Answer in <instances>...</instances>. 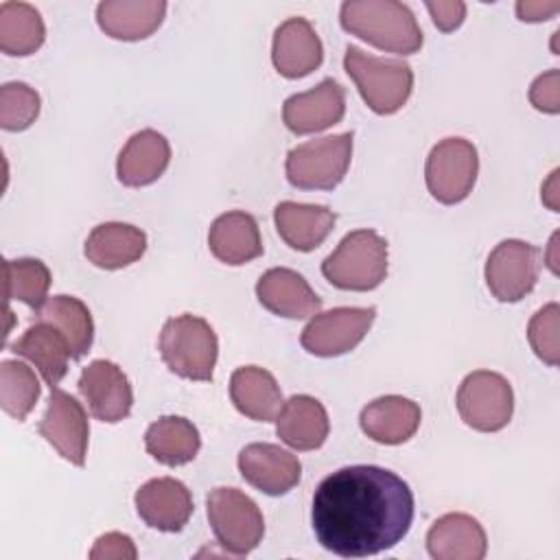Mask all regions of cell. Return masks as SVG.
<instances>
[{
    "label": "cell",
    "mask_w": 560,
    "mask_h": 560,
    "mask_svg": "<svg viewBox=\"0 0 560 560\" xmlns=\"http://www.w3.org/2000/svg\"><path fill=\"white\" fill-rule=\"evenodd\" d=\"M413 492L396 472L357 464L324 477L313 494L317 542L341 558H368L398 545L413 523Z\"/></svg>",
    "instance_id": "obj_1"
},
{
    "label": "cell",
    "mask_w": 560,
    "mask_h": 560,
    "mask_svg": "<svg viewBox=\"0 0 560 560\" xmlns=\"http://www.w3.org/2000/svg\"><path fill=\"white\" fill-rule=\"evenodd\" d=\"M341 28L385 52L413 55L422 31L411 9L396 0H348L339 11Z\"/></svg>",
    "instance_id": "obj_2"
},
{
    "label": "cell",
    "mask_w": 560,
    "mask_h": 560,
    "mask_svg": "<svg viewBox=\"0 0 560 560\" xmlns=\"http://www.w3.org/2000/svg\"><path fill=\"white\" fill-rule=\"evenodd\" d=\"M343 68L374 114H396L411 96L413 70L402 59H385L348 46Z\"/></svg>",
    "instance_id": "obj_3"
},
{
    "label": "cell",
    "mask_w": 560,
    "mask_h": 560,
    "mask_svg": "<svg viewBox=\"0 0 560 560\" xmlns=\"http://www.w3.org/2000/svg\"><path fill=\"white\" fill-rule=\"evenodd\" d=\"M166 368L188 381H212L219 341L212 326L197 315L184 313L164 322L158 341Z\"/></svg>",
    "instance_id": "obj_4"
},
{
    "label": "cell",
    "mask_w": 560,
    "mask_h": 560,
    "mask_svg": "<svg viewBox=\"0 0 560 560\" xmlns=\"http://www.w3.org/2000/svg\"><path fill=\"white\" fill-rule=\"evenodd\" d=\"M322 273L341 291H372L387 276V241L374 230H354L324 258Z\"/></svg>",
    "instance_id": "obj_5"
},
{
    "label": "cell",
    "mask_w": 560,
    "mask_h": 560,
    "mask_svg": "<svg viewBox=\"0 0 560 560\" xmlns=\"http://www.w3.org/2000/svg\"><path fill=\"white\" fill-rule=\"evenodd\" d=\"M354 133H335L298 144L287 155V179L302 190H332L341 184L352 160Z\"/></svg>",
    "instance_id": "obj_6"
},
{
    "label": "cell",
    "mask_w": 560,
    "mask_h": 560,
    "mask_svg": "<svg viewBox=\"0 0 560 560\" xmlns=\"http://www.w3.org/2000/svg\"><path fill=\"white\" fill-rule=\"evenodd\" d=\"M208 521L219 545L232 556H247L265 536V518L254 499L236 488H214L208 499Z\"/></svg>",
    "instance_id": "obj_7"
},
{
    "label": "cell",
    "mask_w": 560,
    "mask_h": 560,
    "mask_svg": "<svg viewBox=\"0 0 560 560\" xmlns=\"http://www.w3.org/2000/svg\"><path fill=\"white\" fill-rule=\"evenodd\" d=\"M479 173V155L466 138L440 140L424 164V182L431 197L444 206L464 201Z\"/></svg>",
    "instance_id": "obj_8"
},
{
    "label": "cell",
    "mask_w": 560,
    "mask_h": 560,
    "mask_svg": "<svg viewBox=\"0 0 560 560\" xmlns=\"http://www.w3.org/2000/svg\"><path fill=\"white\" fill-rule=\"evenodd\" d=\"M455 405L459 418L470 429L494 433L512 420L514 392L505 376L490 370H477L462 381Z\"/></svg>",
    "instance_id": "obj_9"
},
{
    "label": "cell",
    "mask_w": 560,
    "mask_h": 560,
    "mask_svg": "<svg viewBox=\"0 0 560 560\" xmlns=\"http://www.w3.org/2000/svg\"><path fill=\"white\" fill-rule=\"evenodd\" d=\"M376 317L374 306H337L317 313L302 330L300 343L315 357H339L354 350Z\"/></svg>",
    "instance_id": "obj_10"
},
{
    "label": "cell",
    "mask_w": 560,
    "mask_h": 560,
    "mask_svg": "<svg viewBox=\"0 0 560 560\" xmlns=\"http://www.w3.org/2000/svg\"><path fill=\"white\" fill-rule=\"evenodd\" d=\"M540 276V252L532 243L501 241L486 260V284L499 302H518L529 295Z\"/></svg>",
    "instance_id": "obj_11"
},
{
    "label": "cell",
    "mask_w": 560,
    "mask_h": 560,
    "mask_svg": "<svg viewBox=\"0 0 560 560\" xmlns=\"http://www.w3.org/2000/svg\"><path fill=\"white\" fill-rule=\"evenodd\" d=\"M39 435L70 464L83 466L88 455V440H90V424L83 405L61 392L50 387L48 407L39 420Z\"/></svg>",
    "instance_id": "obj_12"
},
{
    "label": "cell",
    "mask_w": 560,
    "mask_h": 560,
    "mask_svg": "<svg viewBox=\"0 0 560 560\" xmlns=\"http://www.w3.org/2000/svg\"><path fill=\"white\" fill-rule=\"evenodd\" d=\"M79 392L88 402L90 413L101 420L116 424L131 413L133 392L127 374L107 359H96L81 370Z\"/></svg>",
    "instance_id": "obj_13"
},
{
    "label": "cell",
    "mask_w": 560,
    "mask_h": 560,
    "mask_svg": "<svg viewBox=\"0 0 560 560\" xmlns=\"http://www.w3.org/2000/svg\"><path fill=\"white\" fill-rule=\"evenodd\" d=\"M238 470L249 486L269 497L287 494L302 477L300 459L291 451L267 442H254L241 448Z\"/></svg>",
    "instance_id": "obj_14"
},
{
    "label": "cell",
    "mask_w": 560,
    "mask_h": 560,
    "mask_svg": "<svg viewBox=\"0 0 560 560\" xmlns=\"http://www.w3.org/2000/svg\"><path fill=\"white\" fill-rule=\"evenodd\" d=\"M343 114L346 92L335 79H324L315 88L289 96L282 105V122L298 136L324 131L341 122Z\"/></svg>",
    "instance_id": "obj_15"
},
{
    "label": "cell",
    "mask_w": 560,
    "mask_h": 560,
    "mask_svg": "<svg viewBox=\"0 0 560 560\" xmlns=\"http://www.w3.org/2000/svg\"><path fill=\"white\" fill-rule=\"evenodd\" d=\"M138 516L158 532H179L192 516L190 490L173 477H158L147 481L136 492Z\"/></svg>",
    "instance_id": "obj_16"
},
{
    "label": "cell",
    "mask_w": 560,
    "mask_h": 560,
    "mask_svg": "<svg viewBox=\"0 0 560 560\" xmlns=\"http://www.w3.org/2000/svg\"><path fill=\"white\" fill-rule=\"evenodd\" d=\"M324 59V46L313 24L304 18L284 20L273 33L271 61L287 79H302L317 70Z\"/></svg>",
    "instance_id": "obj_17"
},
{
    "label": "cell",
    "mask_w": 560,
    "mask_h": 560,
    "mask_svg": "<svg viewBox=\"0 0 560 560\" xmlns=\"http://www.w3.org/2000/svg\"><path fill=\"white\" fill-rule=\"evenodd\" d=\"M258 302L273 315L287 319H304L322 308V298L293 269L273 267L256 282Z\"/></svg>",
    "instance_id": "obj_18"
},
{
    "label": "cell",
    "mask_w": 560,
    "mask_h": 560,
    "mask_svg": "<svg viewBox=\"0 0 560 560\" xmlns=\"http://www.w3.org/2000/svg\"><path fill=\"white\" fill-rule=\"evenodd\" d=\"M171 164V144L155 129L133 133L118 153L116 175L122 186L140 188L158 182Z\"/></svg>",
    "instance_id": "obj_19"
},
{
    "label": "cell",
    "mask_w": 560,
    "mask_h": 560,
    "mask_svg": "<svg viewBox=\"0 0 560 560\" xmlns=\"http://www.w3.org/2000/svg\"><path fill=\"white\" fill-rule=\"evenodd\" d=\"M422 420L418 402L405 396H381L368 402L359 416L363 433L378 444H402L416 435Z\"/></svg>",
    "instance_id": "obj_20"
},
{
    "label": "cell",
    "mask_w": 560,
    "mask_h": 560,
    "mask_svg": "<svg viewBox=\"0 0 560 560\" xmlns=\"http://www.w3.org/2000/svg\"><path fill=\"white\" fill-rule=\"evenodd\" d=\"M427 549L433 560H481L488 551V538L477 518L451 512L429 527Z\"/></svg>",
    "instance_id": "obj_21"
},
{
    "label": "cell",
    "mask_w": 560,
    "mask_h": 560,
    "mask_svg": "<svg viewBox=\"0 0 560 560\" xmlns=\"http://www.w3.org/2000/svg\"><path fill=\"white\" fill-rule=\"evenodd\" d=\"M164 15V0H103L96 7L101 31L122 42L147 39L160 28Z\"/></svg>",
    "instance_id": "obj_22"
},
{
    "label": "cell",
    "mask_w": 560,
    "mask_h": 560,
    "mask_svg": "<svg viewBox=\"0 0 560 560\" xmlns=\"http://www.w3.org/2000/svg\"><path fill=\"white\" fill-rule=\"evenodd\" d=\"M330 431L328 413L324 405L306 394L291 396L282 402L276 416L278 438L295 451H315L319 448Z\"/></svg>",
    "instance_id": "obj_23"
},
{
    "label": "cell",
    "mask_w": 560,
    "mask_h": 560,
    "mask_svg": "<svg viewBox=\"0 0 560 560\" xmlns=\"http://www.w3.org/2000/svg\"><path fill=\"white\" fill-rule=\"evenodd\" d=\"M337 214L326 206L280 201L273 208V223L280 238L298 252H313L332 232Z\"/></svg>",
    "instance_id": "obj_24"
},
{
    "label": "cell",
    "mask_w": 560,
    "mask_h": 560,
    "mask_svg": "<svg viewBox=\"0 0 560 560\" xmlns=\"http://www.w3.org/2000/svg\"><path fill=\"white\" fill-rule=\"evenodd\" d=\"M212 256L225 265L238 267L262 254L258 221L243 210H232L217 217L208 232Z\"/></svg>",
    "instance_id": "obj_25"
},
{
    "label": "cell",
    "mask_w": 560,
    "mask_h": 560,
    "mask_svg": "<svg viewBox=\"0 0 560 560\" xmlns=\"http://www.w3.org/2000/svg\"><path fill=\"white\" fill-rule=\"evenodd\" d=\"M83 252L98 269H122L142 258L147 252V234L131 223L107 221L90 232Z\"/></svg>",
    "instance_id": "obj_26"
},
{
    "label": "cell",
    "mask_w": 560,
    "mask_h": 560,
    "mask_svg": "<svg viewBox=\"0 0 560 560\" xmlns=\"http://www.w3.org/2000/svg\"><path fill=\"white\" fill-rule=\"evenodd\" d=\"M9 350L31 361L50 387L61 383V378L68 374V361L72 359L66 337L55 326L39 319L28 326L24 335L9 346Z\"/></svg>",
    "instance_id": "obj_27"
},
{
    "label": "cell",
    "mask_w": 560,
    "mask_h": 560,
    "mask_svg": "<svg viewBox=\"0 0 560 560\" xmlns=\"http://www.w3.org/2000/svg\"><path fill=\"white\" fill-rule=\"evenodd\" d=\"M230 398L243 416L256 422L276 420L282 407L280 385L271 372L258 365H243L232 372Z\"/></svg>",
    "instance_id": "obj_28"
},
{
    "label": "cell",
    "mask_w": 560,
    "mask_h": 560,
    "mask_svg": "<svg viewBox=\"0 0 560 560\" xmlns=\"http://www.w3.org/2000/svg\"><path fill=\"white\" fill-rule=\"evenodd\" d=\"M147 453L164 466H184L201 448L197 427L182 416H162L144 433Z\"/></svg>",
    "instance_id": "obj_29"
},
{
    "label": "cell",
    "mask_w": 560,
    "mask_h": 560,
    "mask_svg": "<svg viewBox=\"0 0 560 560\" xmlns=\"http://www.w3.org/2000/svg\"><path fill=\"white\" fill-rule=\"evenodd\" d=\"M35 317L39 322H48L66 337L74 361L83 359L90 352L94 339V322L90 308L79 298L52 295L44 302L39 311H35Z\"/></svg>",
    "instance_id": "obj_30"
},
{
    "label": "cell",
    "mask_w": 560,
    "mask_h": 560,
    "mask_svg": "<svg viewBox=\"0 0 560 560\" xmlns=\"http://www.w3.org/2000/svg\"><path fill=\"white\" fill-rule=\"evenodd\" d=\"M46 39L39 11L28 2L0 4V50L9 57L33 55Z\"/></svg>",
    "instance_id": "obj_31"
},
{
    "label": "cell",
    "mask_w": 560,
    "mask_h": 560,
    "mask_svg": "<svg viewBox=\"0 0 560 560\" xmlns=\"http://www.w3.org/2000/svg\"><path fill=\"white\" fill-rule=\"evenodd\" d=\"M50 269L37 258L4 260V298L20 300L28 308L39 311L48 300Z\"/></svg>",
    "instance_id": "obj_32"
},
{
    "label": "cell",
    "mask_w": 560,
    "mask_h": 560,
    "mask_svg": "<svg viewBox=\"0 0 560 560\" xmlns=\"http://www.w3.org/2000/svg\"><path fill=\"white\" fill-rule=\"evenodd\" d=\"M39 381L35 372L22 361L0 363V405L18 422L26 420L39 398Z\"/></svg>",
    "instance_id": "obj_33"
},
{
    "label": "cell",
    "mask_w": 560,
    "mask_h": 560,
    "mask_svg": "<svg viewBox=\"0 0 560 560\" xmlns=\"http://www.w3.org/2000/svg\"><path fill=\"white\" fill-rule=\"evenodd\" d=\"M39 94L22 83L11 81L0 88V127L4 131H24L39 116Z\"/></svg>",
    "instance_id": "obj_34"
},
{
    "label": "cell",
    "mask_w": 560,
    "mask_h": 560,
    "mask_svg": "<svg viewBox=\"0 0 560 560\" xmlns=\"http://www.w3.org/2000/svg\"><path fill=\"white\" fill-rule=\"evenodd\" d=\"M558 304L551 302L547 306H542L527 326V339L529 346L534 350V354L545 361L547 365H558Z\"/></svg>",
    "instance_id": "obj_35"
},
{
    "label": "cell",
    "mask_w": 560,
    "mask_h": 560,
    "mask_svg": "<svg viewBox=\"0 0 560 560\" xmlns=\"http://www.w3.org/2000/svg\"><path fill=\"white\" fill-rule=\"evenodd\" d=\"M138 556L133 540L127 534L120 532H109L96 538L90 558L92 560H133Z\"/></svg>",
    "instance_id": "obj_36"
},
{
    "label": "cell",
    "mask_w": 560,
    "mask_h": 560,
    "mask_svg": "<svg viewBox=\"0 0 560 560\" xmlns=\"http://www.w3.org/2000/svg\"><path fill=\"white\" fill-rule=\"evenodd\" d=\"M529 101L540 112H547V114H558L560 112L558 70H549V72L536 77V81L529 88Z\"/></svg>",
    "instance_id": "obj_37"
},
{
    "label": "cell",
    "mask_w": 560,
    "mask_h": 560,
    "mask_svg": "<svg viewBox=\"0 0 560 560\" xmlns=\"http://www.w3.org/2000/svg\"><path fill=\"white\" fill-rule=\"evenodd\" d=\"M427 9L433 18V24L444 31L451 33L457 26H462L464 18H466V4L459 0H448V2H427Z\"/></svg>",
    "instance_id": "obj_38"
},
{
    "label": "cell",
    "mask_w": 560,
    "mask_h": 560,
    "mask_svg": "<svg viewBox=\"0 0 560 560\" xmlns=\"http://www.w3.org/2000/svg\"><path fill=\"white\" fill-rule=\"evenodd\" d=\"M560 11L558 0H536V2H516V15L523 22H545Z\"/></svg>",
    "instance_id": "obj_39"
}]
</instances>
